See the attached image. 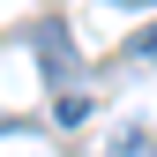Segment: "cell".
<instances>
[{
  "mask_svg": "<svg viewBox=\"0 0 157 157\" xmlns=\"http://www.w3.org/2000/svg\"><path fill=\"white\" fill-rule=\"evenodd\" d=\"M112 157H157V135L135 120V127H120V135H112Z\"/></svg>",
  "mask_w": 157,
  "mask_h": 157,
  "instance_id": "2",
  "label": "cell"
},
{
  "mask_svg": "<svg viewBox=\"0 0 157 157\" xmlns=\"http://www.w3.org/2000/svg\"><path fill=\"white\" fill-rule=\"evenodd\" d=\"M30 45H37V67H45V82H75V45H67V30L60 23H30Z\"/></svg>",
  "mask_w": 157,
  "mask_h": 157,
  "instance_id": "1",
  "label": "cell"
},
{
  "mask_svg": "<svg viewBox=\"0 0 157 157\" xmlns=\"http://www.w3.org/2000/svg\"><path fill=\"white\" fill-rule=\"evenodd\" d=\"M127 8H135V0H127Z\"/></svg>",
  "mask_w": 157,
  "mask_h": 157,
  "instance_id": "5",
  "label": "cell"
},
{
  "mask_svg": "<svg viewBox=\"0 0 157 157\" xmlns=\"http://www.w3.org/2000/svg\"><path fill=\"white\" fill-rule=\"evenodd\" d=\"M127 60H157V23H150L142 37H135V45H127Z\"/></svg>",
  "mask_w": 157,
  "mask_h": 157,
  "instance_id": "4",
  "label": "cell"
},
{
  "mask_svg": "<svg viewBox=\"0 0 157 157\" xmlns=\"http://www.w3.org/2000/svg\"><path fill=\"white\" fill-rule=\"evenodd\" d=\"M52 112H60V127H82V120H90V90H60Z\"/></svg>",
  "mask_w": 157,
  "mask_h": 157,
  "instance_id": "3",
  "label": "cell"
}]
</instances>
